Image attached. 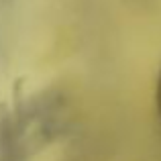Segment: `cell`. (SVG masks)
Instances as JSON below:
<instances>
[{
    "mask_svg": "<svg viewBox=\"0 0 161 161\" xmlns=\"http://www.w3.org/2000/svg\"><path fill=\"white\" fill-rule=\"evenodd\" d=\"M155 102H157V114L161 118V74H159V80H157V94H155Z\"/></svg>",
    "mask_w": 161,
    "mask_h": 161,
    "instance_id": "cell-1",
    "label": "cell"
}]
</instances>
